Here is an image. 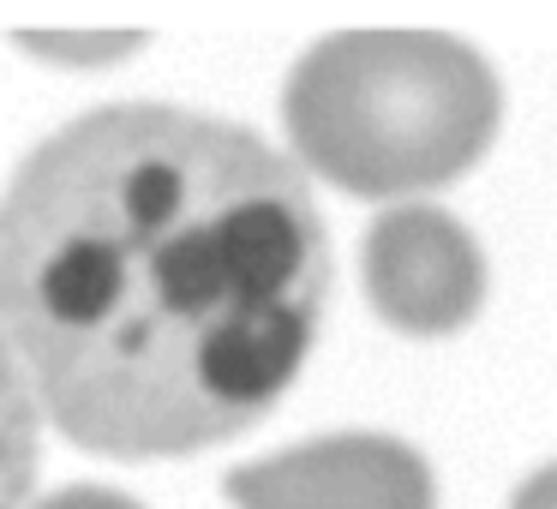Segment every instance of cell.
I'll list each match as a JSON object with an SVG mask.
<instances>
[{"label": "cell", "mask_w": 557, "mask_h": 509, "mask_svg": "<svg viewBox=\"0 0 557 509\" xmlns=\"http://www.w3.org/2000/svg\"><path fill=\"white\" fill-rule=\"evenodd\" d=\"M330 300L312 186L258 133L121 102L0 193V336L90 456H193L258 425Z\"/></svg>", "instance_id": "6da1fadb"}, {"label": "cell", "mask_w": 557, "mask_h": 509, "mask_svg": "<svg viewBox=\"0 0 557 509\" xmlns=\"http://www.w3.org/2000/svg\"><path fill=\"white\" fill-rule=\"evenodd\" d=\"M504 90L485 54L437 30H348L300 54L282 90L294 157L354 198L449 186L492 150Z\"/></svg>", "instance_id": "7a4b0ae2"}, {"label": "cell", "mask_w": 557, "mask_h": 509, "mask_svg": "<svg viewBox=\"0 0 557 509\" xmlns=\"http://www.w3.org/2000/svg\"><path fill=\"white\" fill-rule=\"evenodd\" d=\"M366 300L401 336H456L485 306V252L449 210L396 204L366 234Z\"/></svg>", "instance_id": "3957f363"}, {"label": "cell", "mask_w": 557, "mask_h": 509, "mask_svg": "<svg viewBox=\"0 0 557 509\" xmlns=\"http://www.w3.org/2000/svg\"><path fill=\"white\" fill-rule=\"evenodd\" d=\"M234 509H437L420 449L377 432H336L228 473Z\"/></svg>", "instance_id": "277c9868"}, {"label": "cell", "mask_w": 557, "mask_h": 509, "mask_svg": "<svg viewBox=\"0 0 557 509\" xmlns=\"http://www.w3.org/2000/svg\"><path fill=\"white\" fill-rule=\"evenodd\" d=\"M37 432H42V408L30 396L7 336H0V509H18L30 497V480H37Z\"/></svg>", "instance_id": "5b68a950"}, {"label": "cell", "mask_w": 557, "mask_h": 509, "mask_svg": "<svg viewBox=\"0 0 557 509\" xmlns=\"http://www.w3.org/2000/svg\"><path fill=\"white\" fill-rule=\"evenodd\" d=\"M509 509H557V461H545L540 473H528V480L516 485V497H509Z\"/></svg>", "instance_id": "8992f818"}, {"label": "cell", "mask_w": 557, "mask_h": 509, "mask_svg": "<svg viewBox=\"0 0 557 509\" xmlns=\"http://www.w3.org/2000/svg\"><path fill=\"white\" fill-rule=\"evenodd\" d=\"M37 509H138V504L121 492H102V485H73V492L49 497V504H37Z\"/></svg>", "instance_id": "52a82bcc"}]
</instances>
